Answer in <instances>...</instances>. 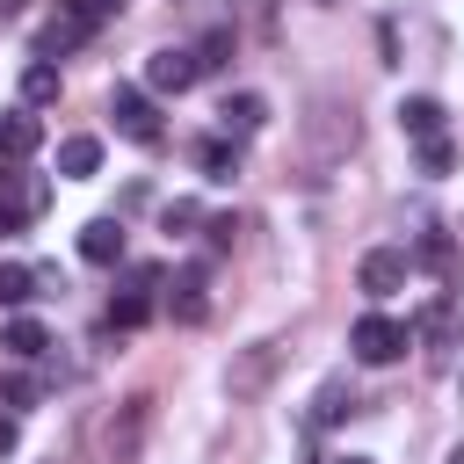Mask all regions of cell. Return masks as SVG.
<instances>
[{
    "mask_svg": "<svg viewBox=\"0 0 464 464\" xmlns=\"http://www.w3.org/2000/svg\"><path fill=\"white\" fill-rule=\"evenodd\" d=\"M348 348H355V362H399L406 355V319H392V312H362L355 319V334H348Z\"/></svg>",
    "mask_w": 464,
    "mask_h": 464,
    "instance_id": "cell-4",
    "label": "cell"
},
{
    "mask_svg": "<svg viewBox=\"0 0 464 464\" xmlns=\"http://www.w3.org/2000/svg\"><path fill=\"white\" fill-rule=\"evenodd\" d=\"M160 225H167V232H188V225H203V203H196V196H174V203L160 210Z\"/></svg>",
    "mask_w": 464,
    "mask_h": 464,
    "instance_id": "cell-24",
    "label": "cell"
},
{
    "mask_svg": "<svg viewBox=\"0 0 464 464\" xmlns=\"http://www.w3.org/2000/svg\"><path fill=\"white\" fill-rule=\"evenodd\" d=\"M203 232H210V254H225L232 232H239V218H203Z\"/></svg>",
    "mask_w": 464,
    "mask_h": 464,
    "instance_id": "cell-26",
    "label": "cell"
},
{
    "mask_svg": "<svg viewBox=\"0 0 464 464\" xmlns=\"http://www.w3.org/2000/svg\"><path fill=\"white\" fill-rule=\"evenodd\" d=\"M109 116H116V130H123L130 145H160V109H152L145 87H116V94H109Z\"/></svg>",
    "mask_w": 464,
    "mask_h": 464,
    "instance_id": "cell-5",
    "label": "cell"
},
{
    "mask_svg": "<svg viewBox=\"0 0 464 464\" xmlns=\"http://www.w3.org/2000/svg\"><path fill=\"white\" fill-rule=\"evenodd\" d=\"M218 116H225V130H232V138H254V130L268 123V102L239 87V94H225V109H218Z\"/></svg>",
    "mask_w": 464,
    "mask_h": 464,
    "instance_id": "cell-13",
    "label": "cell"
},
{
    "mask_svg": "<svg viewBox=\"0 0 464 464\" xmlns=\"http://www.w3.org/2000/svg\"><path fill=\"white\" fill-rule=\"evenodd\" d=\"M188 58H196V80H203V72H225V65H232V29L196 36V44H188Z\"/></svg>",
    "mask_w": 464,
    "mask_h": 464,
    "instance_id": "cell-18",
    "label": "cell"
},
{
    "mask_svg": "<svg viewBox=\"0 0 464 464\" xmlns=\"http://www.w3.org/2000/svg\"><path fill=\"white\" fill-rule=\"evenodd\" d=\"M145 87H152V94L196 87V58H188V51H152V58H145Z\"/></svg>",
    "mask_w": 464,
    "mask_h": 464,
    "instance_id": "cell-9",
    "label": "cell"
},
{
    "mask_svg": "<svg viewBox=\"0 0 464 464\" xmlns=\"http://www.w3.org/2000/svg\"><path fill=\"white\" fill-rule=\"evenodd\" d=\"M348 413H355V384H348V377H326L319 399H312V428H334V420H348Z\"/></svg>",
    "mask_w": 464,
    "mask_h": 464,
    "instance_id": "cell-14",
    "label": "cell"
},
{
    "mask_svg": "<svg viewBox=\"0 0 464 464\" xmlns=\"http://www.w3.org/2000/svg\"><path fill=\"white\" fill-rule=\"evenodd\" d=\"M399 130H406L413 145H420V138H442V102H435V94H406V102H399Z\"/></svg>",
    "mask_w": 464,
    "mask_h": 464,
    "instance_id": "cell-12",
    "label": "cell"
},
{
    "mask_svg": "<svg viewBox=\"0 0 464 464\" xmlns=\"http://www.w3.org/2000/svg\"><path fill=\"white\" fill-rule=\"evenodd\" d=\"M0 348L29 362V355H44V348H51V334H44V319H29V312H22V319H7V326H0Z\"/></svg>",
    "mask_w": 464,
    "mask_h": 464,
    "instance_id": "cell-17",
    "label": "cell"
},
{
    "mask_svg": "<svg viewBox=\"0 0 464 464\" xmlns=\"http://www.w3.org/2000/svg\"><path fill=\"white\" fill-rule=\"evenodd\" d=\"M94 167H102V138H87V130H80V138H65V145H58V174H65V181H87Z\"/></svg>",
    "mask_w": 464,
    "mask_h": 464,
    "instance_id": "cell-16",
    "label": "cell"
},
{
    "mask_svg": "<svg viewBox=\"0 0 464 464\" xmlns=\"http://www.w3.org/2000/svg\"><path fill=\"white\" fill-rule=\"evenodd\" d=\"M58 102V65L51 58H29L22 65V109H51Z\"/></svg>",
    "mask_w": 464,
    "mask_h": 464,
    "instance_id": "cell-15",
    "label": "cell"
},
{
    "mask_svg": "<svg viewBox=\"0 0 464 464\" xmlns=\"http://www.w3.org/2000/svg\"><path fill=\"white\" fill-rule=\"evenodd\" d=\"M145 319H152V297H145V290L109 297V326H145Z\"/></svg>",
    "mask_w": 464,
    "mask_h": 464,
    "instance_id": "cell-22",
    "label": "cell"
},
{
    "mask_svg": "<svg viewBox=\"0 0 464 464\" xmlns=\"http://www.w3.org/2000/svg\"><path fill=\"white\" fill-rule=\"evenodd\" d=\"M450 167H457L450 138H420V174H450Z\"/></svg>",
    "mask_w": 464,
    "mask_h": 464,
    "instance_id": "cell-25",
    "label": "cell"
},
{
    "mask_svg": "<svg viewBox=\"0 0 464 464\" xmlns=\"http://www.w3.org/2000/svg\"><path fill=\"white\" fill-rule=\"evenodd\" d=\"M36 218V203H29V181L14 188V174H0V232H22Z\"/></svg>",
    "mask_w": 464,
    "mask_h": 464,
    "instance_id": "cell-19",
    "label": "cell"
},
{
    "mask_svg": "<svg viewBox=\"0 0 464 464\" xmlns=\"http://www.w3.org/2000/svg\"><path fill=\"white\" fill-rule=\"evenodd\" d=\"M283 355H290V341H254V348H239L232 370H225V392H232V399H261V392L276 384Z\"/></svg>",
    "mask_w": 464,
    "mask_h": 464,
    "instance_id": "cell-2",
    "label": "cell"
},
{
    "mask_svg": "<svg viewBox=\"0 0 464 464\" xmlns=\"http://www.w3.org/2000/svg\"><path fill=\"white\" fill-rule=\"evenodd\" d=\"M304 138H312V160H341V152H355V109H341L334 94H319L312 116H304Z\"/></svg>",
    "mask_w": 464,
    "mask_h": 464,
    "instance_id": "cell-3",
    "label": "cell"
},
{
    "mask_svg": "<svg viewBox=\"0 0 464 464\" xmlns=\"http://www.w3.org/2000/svg\"><path fill=\"white\" fill-rule=\"evenodd\" d=\"M145 435H152V399H123L102 428H94V464H138L145 457Z\"/></svg>",
    "mask_w": 464,
    "mask_h": 464,
    "instance_id": "cell-1",
    "label": "cell"
},
{
    "mask_svg": "<svg viewBox=\"0 0 464 464\" xmlns=\"http://www.w3.org/2000/svg\"><path fill=\"white\" fill-rule=\"evenodd\" d=\"M87 36H94V22L65 7V14H51V22L36 29V58H58V51H72V44H87Z\"/></svg>",
    "mask_w": 464,
    "mask_h": 464,
    "instance_id": "cell-11",
    "label": "cell"
},
{
    "mask_svg": "<svg viewBox=\"0 0 464 464\" xmlns=\"http://www.w3.org/2000/svg\"><path fill=\"white\" fill-rule=\"evenodd\" d=\"M0 14H22V0H0Z\"/></svg>",
    "mask_w": 464,
    "mask_h": 464,
    "instance_id": "cell-29",
    "label": "cell"
},
{
    "mask_svg": "<svg viewBox=\"0 0 464 464\" xmlns=\"http://www.w3.org/2000/svg\"><path fill=\"white\" fill-rule=\"evenodd\" d=\"M0 399H7L14 413H29V406L44 399V384H36V377H22V370H7V377H0Z\"/></svg>",
    "mask_w": 464,
    "mask_h": 464,
    "instance_id": "cell-23",
    "label": "cell"
},
{
    "mask_svg": "<svg viewBox=\"0 0 464 464\" xmlns=\"http://www.w3.org/2000/svg\"><path fill=\"white\" fill-rule=\"evenodd\" d=\"M450 464H464V442H457V450H450Z\"/></svg>",
    "mask_w": 464,
    "mask_h": 464,
    "instance_id": "cell-30",
    "label": "cell"
},
{
    "mask_svg": "<svg viewBox=\"0 0 464 464\" xmlns=\"http://www.w3.org/2000/svg\"><path fill=\"white\" fill-rule=\"evenodd\" d=\"M406 276H413V261H406L399 246H370V254L355 261V283H362L370 297H392V290H406Z\"/></svg>",
    "mask_w": 464,
    "mask_h": 464,
    "instance_id": "cell-6",
    "label": "cell"
},
{
    "mask_svg": "<svg viewBox=\"0 0 464 464\" xmlns=\"http://www.w3.org/2000/svg\"><path fill=\"white\" fill-rule=\"evenodd\" d=\"M14 442H22V420H14V413H0V457H7Z\"/></svg>",
    "mask_w": 464,
    "mask_h": 464,
    "instance_id": "cell-27",
    "label": "cell"
},
{
    "mask_svg": "<svg viewBox=\"0 0 464 464\" xmlns=\"http://www.w3.org/2000/svg\"><path fill=\"white\" fill-rule=\"evenodd\" d=\"M196 160H203V174H210V181H232V174H239V145H225V138H210Z\"/></svg>",
    "mask_w": 464,
    "mask_h": 464,
    "instance_id": "cell-21",
    "label": "cell"
},
{
    "mask_svg": "<svg viewBox=\"0 0 464 464\" xmlns=\"http://www.w3.org/2000/svg\"><path fill=\"white\" fill-rule=\"evenodd\" d=\"M109 7H123V0H72V14H87V22H102Z\"/></svg>",
    "mask_w": 464,
    "mask_h": 464,
    "instance_id": "cell-28",
    "label": "cell"
},
{
    "mask_svg": "<svg viewBox=\"0 0 464 464\" xmlns=\"http://www.w3.org/2000/svg\"><path fill=\"white\" fill-rule=\"evenodd\" d=\"M44 145V123H36V109H14V116H0V174H14L29 152Z\"/></svg>",
    "mask_w": 464,
    "mask_h": 464,
    "instance_id": "cell-8",
    "label": "cell"
},
{
    "mask_svg": "<svg viewBox=\"0 0 464 464\" xmlns=\"http://www.w3.org/2000/svg\"><path fill=\"white\" fill-rule=\"evenodd\" d=\"M80 261L116 268V261H123V225H116V218H87V225H80Z\"/></svg>",
    "mask_w": 464,
    "mask_h": 464,
    "instance_id": "cell-10",
    "label": "cell"
},
{
    "mask_svg": "<svg viewBox=\"0 0 464 464\" xmlns=\"http://www.w3.org/2000/svg\"><path fill=\"white\" fill-rule=\"evenodd\" d=\"M167 312H174L181 326H203V312H210V268H203V261H188V268H174V290H167Z\"/></svg>",
    "mask_w": 464,
    "mask_h": 464,
    "instance_id": "cell-7",
    "label": "cell"
},
{
    "mask_svg": "<svg viewBox=\"0 0 464 464\" xmlns=\"http://www.w3.org/2000/svg\"><path fill=\"white\" fill-rule=\"evenodd\" d=\"M341 464H377V457H341Z\"/></svg>",
    "mask_w": 464,
    "mask_h": 464,
    "instance_id": "cell-31",
    "label": "cell"
},
{
    "mask_svg": "<svg viewBox=\"0 0 464 464\" xmlns=\"http://www.w3.org/2000/svg\"><path fill=\"white\" fill-rule=\"evenodd\" d=\"M29 297H36V268L0 261V304H29Z\"/></svg>",
    "mask_w": 464,
    "mask_h": 464,
    "instance_id": "cell-20",
    "label": "cell"
}]
</instances>
